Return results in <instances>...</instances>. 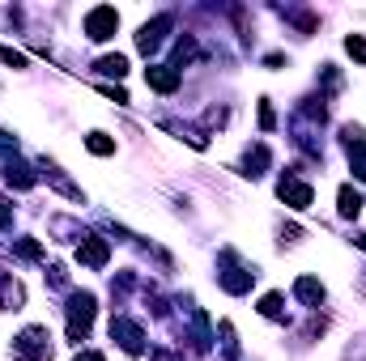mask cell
I'll list each match as a JSON object with an SVG mask.
<instances>
[{"label":"cell","instance_id":"obj_14","mask_svg":"<svg viewBox=\"0 0 366 361\" xmlns=\"http://www.w3.org/2000/svg\"><path fill=\"white\" fill-rule=\"evenodd\" d=\"M94 68H99L103 77H124V72H128V60H124V56L115 52V56H103V60L94 64Z\"/></svg>","mask_w":366,"mask_h":361},{"label":"cell","instance_id":"obj_3","mask_svg":"<svg viewBox=\"0 0 366 361\" xmlns=\"http://www.w3.org/2000/svg\"><path fill=\"white\" fill-rule=\"evenodd\" d=\"M115 30H119V13L107 9V5H103V9H94V13L85 17V34H90L94 43H107Z\"/></svg>","mask_w":366,"mask_h":361},{"label":"cell","instance_id":"obj_12","mask_svg":"<svg viewBox=\"0 0 366 361\" xmlns=\"http://www.w3.org/2000/svg\"><path fill=\"white\" fill-rule=\"evenodd\" d=\"M336 208H340V217H349V221H354V217L362 212V196H358V187H340V191H336Z\"/></svg>","mask_w":366,"mask_h":361},{"label":"cell","instance_id":"obj_21","mask_svg":"<svg viewBox=\"0 0 366 361\" xmlns=\"http://www.w3.org/2000/svg\"><path fill=\"white\" fill-rule=\"evenodd\" d=\"M0 60H5L9 68H26V56H21V52H13V47H0Z\"/></svg>","mask_w":366,"mask_h":361},{"label":"cell","instance_id":"obj_1","mask_svg":"<svg viewBox=\"0 0 366 361\" xmlns=\"http://www.w3.org/2000/svg\"><path fill=\"white\" fill-rule=\"evenodd\" d=\"M94 294H72L68 298V340H85V331H90V323H94Z\"/></svg>","mask_w":366,"mask_h":361},{"label":"cell","instance_id":"obj_10","mask_svg":"<svg viewBox=\"0 0 366 361\" xmlns=\"http://www.w3.org/2000/svg\"><path fill=\"white\" fill-rule=\"evenodd\" d=\"M5 183H9V187H17V191H26V187H34V171H30L26 162L9 157V162H5Z\"/></svg>","mask_w":366,"mask_h":361},{"label":"cell","instance_id":"obj_23","mask_svg":"<svg viewBox=\"0 0 366 361\" xmlns=\"http://www.w3.org/2000/svg\"><path fill=\"white\" fill-rule=\"evenodd\" d=\"M9 149L17 153V136H9V132H0V153H9Z\"/></svg>","mask_w":366,"mask_h":361},{"label":"cell","instance_id":"obj_5","mask_svg":"<svg viewBox=\"0 0 366 361\" xmlns=\"http://www.w3.org/2000/svg\"><path fill=\"white\" fill-rule=\"evenodd\" d=\"M222 259H226V272H222V289H226V294H247V289H252V281H256V272H247V268H243V263H234V251H226Z\"/></svg>","mask_w":366,"mask_h":361},{"label":"cell","instance_id":"obj_24","mask_svg":"<svg viewBox=\"0 0 366 361\" xmlns=\"http://www.w3.org/2000/svg\"><path fill=\"white\" fill-rule=\"evenodd\" d=\"M103 94H107V98H115V102H128V94L119 89V85H103Z\"/></svg>","mask_w":366,"mask_h":361},{"label":"cell","instance_id":"obj_9","mask_svg":"<svg viewBox=\"0 0 366 361\" xmlns=\"http://www.w3.org/2000/svg\"><path fill=\"white\" fill-rule=\"evenodd\" d=\"M166 30H170V17H154L150 26H141V34H136V47H141L145 56H150V52H158V43H162V34H166Z\"/></svg>","mask_w":366,"mask_h":361},{"label":"cell","instance_id":"obj_13","mask_svg":"<svg viewBox=\"0 0 366 361\" xmlns=\"http://www.w3.org/2000/svg\"><path fill=\"white\" fill-rule=\"evenodd\" d=\"M85 149L99 153V157H111V153H115V140H111L107 132H90V136H85Z\"/></svg>","mask_w":366,"mask_h":361},{"label":"cell","instance_id":"obj_20","mask_svg":"<svg viewBox=\"0 0 366 361\" xmlns=\"http://www.w3.org/2000/svg\"><path fill=\"white\" fill-rule=\"evenodd\" d=\"M260 128H264V132H273V128H277V115H273V107H268V98L260 102Z\"/></svg>","mask_w":366,"mask_h":361},{"label":"cell","instance_id":"obj_4","mask_svg":"<svg viewBox=\"0 0 366 361\" xmlns=\"http://www.w3.org/2000/svg\"><path fill=\"white\" fill-rule=\"evenodd\" d=\"M77 259L85 263V268H107V259H111L107 238H99V234H85L81 243H77Z\"/></svg>","mask_w":366,"mask_h":361},{"label":"cell","instance_id":"obj_16","mask_svg":"<svg viewBox=\"0 0 366 361\" xmlns=\"http://www.w3.org/2000/svg\"><path fill=\"white\" fill-rule=\"evenodd\" d=\"M349 166H354V179L366 183V144H354L349 149Z\"/></svg>","mask_w":366,"mask_h":361},{"label":"cell","instance_id":"obj_17","mask_svg":"<svg viewBox=\"0 0 366 361\" xmlns=\"http://www.w3.org/2000/svg\"><path fill=\"white\" fill-rule=\"evenodd\" d=\"M260 315L281 319V294H264V298H260Z\"/></svg>","mask_w":366,"mask_h":361},{"label":"cell","instance_id":"obj_7","mask_svg":"<svg viewBox=\"0 0 366 361\" xmlns=\"http://www.w3.org/2000/svg\"><path fill=\"white\" fill-rule=\"evenodd\" d=\"M145 81H150V89H158V94H175L179 89V68L150 64V68H145Z\"/></svg>","mask_w":366,"mask_h":361},{"label":"cell","instance_id":"obj_22","mask_svg":"<svg viewBox=\"0 0 366 361\" xmlns=\"http://www.w3.org/2000/svg\"><path fill=\"white\" fill-rule=\"evenodd\" d=\"M0 230H13V204L0 196Z\"/></svg>","mask_w":366,"mask_h":361},{"label":"cell","instance_id":"obj_8","mask_svg":"<svg viewBox=\"0 0 366 361\" xmlns=\"http://www.w3.org/2000/svg\"><path fill=\"white\" fill-rule=\"evenodd\" d=\"M281 200L289 204V208H311V200H315V191L307 187V183H298V179H281Z\"/></svg>","mask_w":366,"mask_h":361},{"label":"cell","instance_id":"obj_25","mask_svg":"<svg viewBox=\"0 0 366 361\" xmlns=\"http://www.w3.org/2000/svg\"><path fill=\"white\" fill-rule=\"evenodd\" d=\"M77 361H107V357H103V353H90V349H85V353H77Z\"/></svg>","mask_w":366,"mask_h":361},{"label":"cell","instance_id":"obj_26","mask_svg":"<svg viewBox=\"0 0 366 361\" xmlns=\"http://www.w3.org/2000/svg\"><path fill=\"white\" fill-rule=\"evenodd\" d=\"M150 361H175V357H170V353H162V349H154V353H150Z\"/></svg>","mask_w":366,"mask_h":361},{"label":"cell","instance_id":"obj_15","mask_svg":"<svg viewBox=\"0 0 366 361\" xmlns=\"http://www.w3.org/2000/svg\"><path fill=\"white\" fill-rule=\"evenodd\" d=\"M264 166H268V149H264V144H256V149L247 153V171H243V175H247V179H260Z\"/></svg>","mask_w":366,"mask_h":361},{"label":"cell","instance_id":"obj_18","mask_svg":"<svg viewBox=\"0 0 366 361\" xmlns=\"http://www.w3.org/2000/svg\"><path fill=\"white\" fill-rule=\"evenodd\" d=\"M345 52H349L358 64H366V34H349V39H345Z\"/></svg>","mask_w":366,"mask_h":361},{"label":"cell","instance_id":"obj_27","mask_svg":"<svg viewBox=\"0 0 366 361\" xmlns=\"http://www.w3.org/2000/svg\"><path fill=\"white\" fill-rule=\"evenodd\" d=\"M354 243H358V247H362V251H366V230H362V234H358V238H354Z\"/></svg>","mask_w":366,"mask_h":361},{"label":"cell","instance_id":"obj_6","mask_svg":"<svg viewBox=\"0 0 366 361\" xmlns=\"http://www.w3.org/2000/svg\"><path fill=\"white\" fill-rule=\"evenodd\" d=\"M43 336H47L43 327H30V331L17 340V357H21V361H52V349H47Z\"/></svg>","mask_w":366,"mask_h":361},{"label":"cell","instance_id":"obj_11","mask_svg":"<svg viewBox=\"0 0 366 361\" xmlns=\"http://www.w3.org/2000/svg\"><path fill=\"white\" fill-rule=\"evenodd\" d=\"M294 298L307 302V306H320V302H324V285L315 281V276H298V281H294Z\"/></svg>","mask_w":366,"mask_h":361},{"label":"cell","instance_id":"obj_2","mask_svg":"<svg viewBox=\"0 0 366 361\" xmlns=\"http://www.w3.org/2000/svg\"><path fill=\"white\" fill-rule=\"evenodd\" d=\"M111 336H115V340H119V349H124V353H145V331L132 323V319H124V315H115L111 319Z\"/></svg>","mask_w":366,"mask_h":361},{"label":"cell","instance_id":"obj_19","mask_svg":"<svg viewBox=\"0 0 366 361\" xmlns=\"http://www.w3.org/2000/svg\"><path fill=\"white\" fill-rule=\"evenodd\" d=\"M17 255L21 259H43V247L34 243V238H17Z\"/></svg>","mask_w":366,"mask_h":361}]
</instances>
